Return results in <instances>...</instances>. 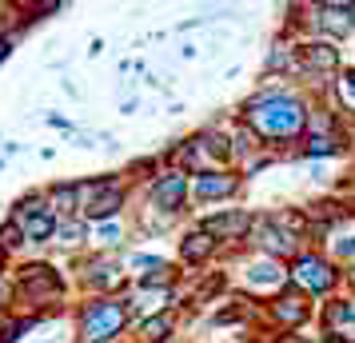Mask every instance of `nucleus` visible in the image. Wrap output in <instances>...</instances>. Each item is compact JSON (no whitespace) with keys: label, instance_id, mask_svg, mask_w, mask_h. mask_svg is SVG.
Wrapping results in <instances>:
<instances>
[{"label":"nucleus","instance_id":"1","mask_svg":"<svg viewBox=\"0 0 355 343\" xmlns=\"http://www.w3.org/2000/svg\"><path fill=\"white\" fill-rule=\"evenodd\" d=\"M252 124L268 136H295L304 128V108L291 96H263L259 104H252Z\"/></svg>","mask_w":355,"mask_h":343},{"label":"nucleus","instance_id":"5","mask_svg":"<svg viewBox=\"0 0 355 343\" xmlns=\"http://www.w3.org/2000/svg\"><path fill=\"white\" fill-rule=\"evenodd\" d=\"M320 24L327 28V33H352V24H355V4H323Z\"/></svg>","mask_w":355,"mask_h":343},{"label":"nucleus","instance_id":"8","mask_svg":"<svg viewBox=\"0 0 355 343\" xmlns=\"http://www.w3.org/2000/svg\"><path fill=\"white\" fill-rule=\"evenodd\" d=\"M232 188H236V180H227V176H200V180H196V192H200L204 200H211V196H227Z\"/></svg>","mask_w":355,"mask_h":343},{"label":"nucleus","instance_id":"11","mask_svg":"<svg viewBox=\"0 0 355 343\" xmlns=\"http://www.w3.org/2000/svg\"><path fill=\"white\" fill-rule=\"evenodd\" d=\"M263 247L284 256V252H291V247H295V240H291L288 231H279V228H272V224H263Z\"/></svg>","mask_w":355,"mask_h":343},{"label":"nucleus","instance_id":"12","mask_svg":"<svg viewBox=\"0 0 355 343\" xmlns=\"http://www.w3.org/2000/svg\"><path fill=\"white\" fill-rule=\"evenodd\" d=\"M248 276H252L256 288H272V283H279V267L263 260V263H252V272H248Z\"/></svg>","mask_w":355,"mask_h":343},{"label":"nucleus","instance_id":"16","mask_svg":"<svg viewBox=\"0 0 355 343\" xmlns=\"http://www.w3.org/2000/svg\"><path fill=\"white\" fill-rule=\"evenodd\" d=\"M56 204H60L64 212H72V204H76V188H60V192H56Z\"/></svg>","mask_w":355,"mask_h":343},{"label":"nucleus","instance_id":"2","mask_svg":"<svg viewBox=\"0 0 355 343\" xmlns=\"http://www.w3.org/2000/svg\"><path fill=\"white\" fill-rule=\"evenodd\" d=\"M124 324V308L120 304H96V308H88L84 315V340L88 343H104L112 340L116 331Z\"/></svg>","mask_w":355,"mask_h":343},{"label":"nucleus","instance_id":"21","mask_svg":"<svg viewBox=\"0 0 355 343\" xmlns=\"http://www.w3.org/2000/svg\"><path fill=\"white\" fill-rule=\"evenodd\" d=\"M284 343H300V340H291V335H288V340H284Z\"/></svg>","mask_w":355,"mask_h":343},{"label":"nucleus","instance_id":"19","mask_svg":"<svg viewBox=\"0 0 355 343\" xmlns=\"http://www.w3.org/2000/svg\"><path fill=\"white\" fill-rule=\"evenodd\" d=\"M339 256L343 260H355V240H339Z\"/></svg>","mask_w":355,"mask_h":343},{"label":"nucleus","instance_id":"17","mask_svg":"<svg viewBox=\"0 0 355 343\" xmlns=\"http://www.w3.org/2000/svg\"><path fill=\"white\" fill-rule=\"evenodd\" d=\"M343 96L355 104V72H347V76H343Z\"/></svg>","mask_w":355,"mask_h":343},{"label":"nucleus","instance_id":"4","mask_svg":"<svg viewBox=\"0 0 355 343\" xmlns=\"http://www.w3.org/2000/svg\"><path fill=\"white\" fill-rule=\"evenodd\" d=\"M295 279H300L304 288H311V292H327L336 276H331V267H327V263H320V260H311V256H307V260H300V267H295Z\"/></svg>","mask_w":355,"mask_h":343},{"label":"nucleus","instance_id":"20","mask_svg":"<svg viewBox=\"0 0 355 343\" xmlns=\"http://www.w3.org/2000/svg\"><path fill=\"white\" fill-rule=\"evenodd\" d=\"M307 152H331V144H327V140H311V148H307Z\"/></svg>","mask_w":355,"mask_h":343},{"label":"nucleus","instance_id":"3","mask_svg":"<svg viewBox=\"0 0 355 343\" xmlns=\"http://www.w3.org/2000/svg\"><path fill=\"white\" fill-rule=\"evenodd\" d=\"M88 216L92 220H108V216L120 208V188L116 184H96V188H88Z\"/></svg>","mask_w":355,"mask_h":343},{"label":"nucleus","instance_id":"10","mask_svg":"<svg viewBox=\"0 0 355 343\" xmlns=\"http://www.w3.org/2000/svg\"><path fill=\"white\" fill-rule=\"evenodd\" d=\"M20 228H24V236H33V240L56 236V224H52V216H28V220H20Z\"/></svg>","mask_w":355,"mask_h":343},{"label":"nucleus","instance_id":"14","mask_svg":"<svg viewBox=\"0 0 355 343\" xmlns=\"http://www.w3.org/2000/svg\"><path fill=\"white\" fill-rule=\"evenodd\" d=\"M307 64H315V68H336V52L327 49V44H311V49H307Z\"/></svg>","mask_w":355,"mask_h":343},{"label":"nucleus","instance_id":"13","mask_svg":"<svg viewBox=\"0 0 355 343\" xmlns=\"http://www.w3.org/2000/svg\"><path fill=\"white\" fill-rule=\"evenodd\" d=\"M279 319H288V324H300V319H304L307 315V308L304 304H300V299H295V295H288V299H279Z\"/></svg>","mask_w":355,"mask_h":343},{"label":"nucleus","instance_id":"15","mask_svg":"<svg viewBox=\"0 0 355 343\" xmlns=\"http://www.w3.org/2000/svg\"><path fill=\"white\" fill-rule=\"evenodd\" d=\"M144 335H148V340H164V335H168V319H164V315H160V319H148Z\"/></svg>","mask_w":355,"mask_h":343},{"label":"nucleus","instance_id":"22","mask_svg":"<svg viewBox=\"0 0 355 343\" xmlns=\"http://www.w3.org/2000/svg\"><path fill=\"white\" fill-rule=\"evenodd\" d=\"M40 343H52V340H40Z\"/></svg>","mask_w":355,"mask_h":343},{"label":"nucleus","instance_id":"7","mask_svg":"<svg viewBox=\"0 0 355 343\" xmlns=\"http://www.w3.org/2000/svg\"><path fill=\"white\" fill-rule=\"evenodd\" d=\"M248 224H252V220H248V216L243 212H232V216H216V220H208V236H240V231H248Z\"/></svg>","mask_w":355,"mask_h":343},{"label":"nucleus","instance_id":"9","mask_svg":"<svg viewBox=\"0 0 355 343\" xmlns=\"http://www.w3.org/2000/svg\"><path fill=\"white\" fill-rule=\"evenodd\" d=\"M211 247H216V240H211L208 231H196V236L184 240V260H204Z\"/></svg>","mask_w":355,"mask_h":343},{"label":"nucleus","instance_id":"6","mask_svg":"<svg viewBox=\"0 0 355 343\" xmlns=\"http://www.w3.org/2000/svg\"><path fill=\"white\" fill-rule=\"evenodd\" d=\"M184 192H188V180H184V176H168V180L156 184V192H152V196H156V204H160V208H168V212H172L180 200H184Z\"/></svg>","mask_w":355,"mask_h":343},{"label":"nucleus","instance_id":"18","mask_svg":"<svg viewBox=\"0 0 355 343\" xmlns=\"http://www.w3.org/2000/svg\"><path fill=\"white\" fill-rule=\"evenodd\" d=\"M100 244H116V224H104L100 228Z\"/></svg>","mask_w":355,"mask_h":343}]
</instances>
